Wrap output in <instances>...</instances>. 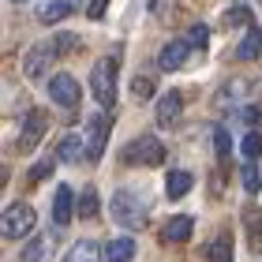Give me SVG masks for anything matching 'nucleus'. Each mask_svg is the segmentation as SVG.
<instances>
[{
	"instance_id": "f257e3e1",
	"label": "nucleus",
	"mask_w": 262,
	"mask_h": 262,
	"mask_svg": "<svg viewBox=\"0 0 262 262\" xmlns=\"http://www.w3.org/2000/svg\"><path fill=\"white\" fill-rule=\"evenodd\" d=\"M34 225H38V213H34L30 202H11L4 210V217H0V232L8 240H23V236L34 232Z\"/></svg>"
},
{
	"instance_id": "f03ea898",
	"label": "nucleus",
	"mask_w": 262,
	"mask_h": 262,
	"mask_svg": "<svg viewBox=\"0 0 262 262\" xmlns=\"http://www.w3.org/2000/svg\"><path fill=\"white\" fill-rule=\"evenodd\" d=\"M90 90H94V98H98L101 109H113V101H116V60H113V56H105V60L94 64Z\"/></svg>"
},
{
	"instance_id": "7ed1b4c3",
	"label": "nucleus",
	"mask_w": 262,
	"mask_h": 262,
	"mask_svg": "<svg viewBox=\"0 0 262 262\" xmlns=\"http://www.w3.org/2000/svg\"><path fill=\"white\" fill-rule=\"evenodd\" d=\"M120 161L124 165H161L165 161V146L158 139H150V135H139V139H131L127 146L120 150Z\"/></svg>"
},
{
	"instance_id": "20e7f679",
	"label": "nucleus",
	"mask_w": 262,
	"mask_h": 262,
	"mask_svg": "<svg viewBox=\"0 0 262 262\" xmlns=\"http://www.w3.org/2000/svg\"><path fill=\"white\" fill-rule=\"evenodd\" d=\"M113 217L124 229H142L146 225V206H142V199H135V191H116L113 195Z\"/></svg>"
},
{
	"instance_id": "39448f33",
	"label": "nucleus",
	"mask_w": 262,
	"mask_h": 262,
	"mask_svg": "<svg viewBox=\"0 0 262 262\" xmlns=\"http://www.w3.org/2000/svg\"><path fill=\"white\" fill-rule=\"evenodd\" d=\"M109 127H113V116H109V113L90 116V124H86V161H98L101 154H105V139H109Z\"/></svg>"
},
{
	"instance_id": "423d86ee",
	"label": "nucleus",
	"mask_w": 262,
	"mask_h": 262,
	"mask_svg": "<svg viewBox=\"0 0 262 262\" xmlns=\"http://www.w3.org/2000/svg\"><path fill=\"white\" fill-rule=\"evenodd\" d=\"M49 98H53L56 105H60V109H75L79 98H82V90H79L75 75H68V71L53 75V79H49Z\"/></svg>"
},
{
	"instance_id": "0eeeda50",
	"label": "nucleus",
	"mask_w": 262,
	"mask_h": 262,
	"mask_svg": "<svg viewBox=\"0 0 262 262\" xmlns=\"http://www.w3.org/2000/svg\"><path fill=\"white\" fill-rule=\"evenodd\" d=\"M53 56H56L53 45H30L27 56H23V71H27V79H30V82H34V79H41L45 71H49Z\"/></svg>"
},
{
	"instance_id": "6e6552de",
	"label": "nucleus",
	"mask_w": 262,
	"mask_h": 262,
	"mask_svg": "<svg viewBox=\"0 0 262 262\" xmlns=\"http://www.w3.org/2000/svg\"><path fill=\"white\" fill-rule=\"evenodd\" d=\"M45 127H49V116L41 109H30V116L23 120V131H19V150H34L45 135Z\"/></svg>"
},
{
	"instance_id": "1a4fd4ad",
	"label": "nucleus",
	"mask_w": 262,
	"mask_h": 262,
	"mask_svg": "<svg viewBox=\"0 0 262 262\" xmlns=\"http://www.w3.org/2000/svg\"><path fill=\"white\" fill-rule=\"evenodd\" d=\"M180 113H184V94L180 90L161 94V101H158V127L172 131L176 124H180Z\"/></svg>"
},
{
	"instance_id": "9d476101",
	"label": "nucleus",
	"mask_w": 262,
	"mask_h": 262,
	"mask_svg": "<svg viewBox=\"0 0 262 262\" xmlns=\"http://www.w3.org/2000/svg\"><path fill=\"white\" fill-rule=\"evenodd\" d=\"M187 56H191V41L176 38V41H169V45L161 49L158 64H161V71H180V68L187 64Z\"/></svg>"
},
{
	"instance_id": "9b49d317",
	"label": "nucleus",
	"mask_w": 262,
	"mask_h": 262,
	"mask_svg": "<svg viewBox=\"0 0 262 262\" xmlns=\"http://www.w3.org/2000/svg\"><path fill=\"white\" fill-rule=\"evenodd\" d=\"M71 217H75V195H71L68 184H60L53 195V221H56V229H64Z\"/></svg>"
},
{
	"instance_id": "f8f14e48",
	"label": "nucleus",
	"mask_w": 262,
	"mask_h": 262,
	"mask_svg": "<svg viewBox=\"0 0 262 262\" xmlns=\"http://www.w3.org/2000/svg\"><path fill=\"white\" fill-rule=\"evenodd\" d=\"M191 229H195V221L187 217V213H184V217H172V221H165L161 240H165V244H184L187 236H191Z\"/></svg>"
},
{
	"instance_id": "ddd939ff",
	"label": "nucleus",
	"mask_w": 262,
	"mask_h": 262,
	"mask_svg": "<svg viewBox=\"0 0 262 262\" xmlns=\"http://www.w3.org/2000/svg\"><path fill=\"white\" fill-rule=\"evenodd\" d=\"M60 262H101V247L94 240H75Z\"/></svg>"
},
{
	"instance_id": "4468645a",
	"label": "nucleus",
	"mask_w": 262,
	"mask_h": 262,
	"mask_svg": "<svg viewBox=\"0 0 262 262\" xmlns=\"http://www.w3.org/2000/svg\"><path fill=\"white\" fill-rule=\"evenodd\" d=\"M135 258V240L131 236H116L105 244V262H131Z\"/></svg>"
},
{
	"instance_id": "2eb2a0df",
	"label": "nucleus",
	"mask_w": 262,
	"mask_h": 262,
	"mask_svg": "<svg viewBox=\"0 0 262 262\" xmlns=\"http://www.w3.org/2000/svg\"><path fill=\"white\" fill-rule=\"evenodd\" d=\"M258 53H262V30L251 23L247 34H244V41H240V49H236V56H240V60H258Z\"/></svg>"
},
{
	"instance_id": "dca6fc26",
	"label": "nucleus",
	"mask_w": 262,
	"mask_h": 262,
	"mask_svg": "<svg viewBox=\"0 0 262 262\" xmlns=\"http://www.w3.org/2000/svg\"><path fill=\"white\" fill-rule=\"evenodd\" d=\"M244 225H247L251 251H262V210H258V206H247V210H244Z\"/></svg>"
},
{
	"instance_id": "f3484780",
	"label": "nucleus",
	"mask_w": 262,
	"mask_h": 262,
	"mask_svg": "<svg viewBox=\"0 0 262 262\" xmlns=\"http://www.w3.org/2000/svg\"><path fill=\"white\" fill-rule=\"evenodd\" d=\"M56 158H60V161H79V158H86V139L64 135L60 146H56Z\"/></svg>"
},
{
	"instance_id": "a211bd4d",
	"label": "nucleus",
	"mask_w": 262,
	"mask_h": 262,
	"mask_svg": "<svg viewBox=\"0 0 262 262\" xmlns=\"http://www.w3.org/2000/svg\"><path fill=\"white\" fill-rule=\"evenodd\" d=\"M206 262H232V236L221 232L213 244H206Z\"/></svg>"
},
{
	"instance_id": "6ab92c4d",
	"label": "nucleus",
	"mask_w": 262,
	"mask_h": 262,
	"mask_svg": "<svg viewBox=\"0 0 262 262\" xmlns=\"http://www.w3.org/2000/svg\"><path fill=\"white\" fill-rule=\"evenodd\" d=\"M68 15H71V0H49V4L38 8V19L41 23H60Z\"/></svg>"
},
{
	"instance_id": "aec40b11",
	"label": "nucleus",
	"mask_w": 262,
	"mask_h": 262,
	"mask_svg": "<svg viewBox=\"0 0 262 262\" xmlns=\"http://www.w3.org/2000/svg\"><path fill=\"white\" fill-rule=\"evenodd\" d=\"M191 172H184V169H176V172H169V180H165V191H169V199H180V195H187L191 191Z\"/></svg>"
},
{
	"instance_id": "412c9836",
	"label": "nucleus",
	"mask_w": 262,
	"mask_h": 262,
	"mask_svg": "<svg viewBox=\"0 0 262 262\" xmlns=\"http://www.w3.org/2000/svg\"><path fill=\"white\" fill-rule=\"evenodd\" d=\"M101 213V202H98V191L94 187H86L82 191V199H79V217H86V221H94Z\"/></svg>"
},
{
	"instance_id": "4be33fe9",
	"label": "nucleus",
	"mask_w": 262,
	"mask_h": 262,
	"mask_svg": "<svg viewBox=\"0 0 262 262\" xmlns=\"http://www.w3.org/2000/svg\"><path fill=\"white\" fill-rule=\"evenodd\" d=\"M154 90H158V82H154L150 75H135V79H131V94H135L139 101H146V98H154Z\"/></svg>"
},
{
	"instance_id": "5701e85b",
	"label": "nucleus",
	"mask_w": 262,
	"mask_h": 262,
	"mask_svg": "<svg viewBox=\"0 0 262 262\" xmlns=\"http://www.w3.org/2000/svg\"><path fill=\"white\" fill-rule=\"evenodd\" d=\"M240 150L247 154V158H262V131H247V135L240 139Z\"/></svg>"
},
{
	"instance_id": "b1692460",
	"label": "nucleus",
	"mask_w": 262,
	"mask_h": 262,
	"mask_svg": "<svg viewBox=\"0 0 262 262\" xmlns=\"http://www.w3.org/2000/svg\"><path fill=\"white\" fill-rule=\"evenodd\" d=\"M53 49H56V53H75V49H79V34H68V30L56 34V38H53Z\"/></svg>"
},
{
	"instance_id": "393cba45",
	"label": "nucleus",
	"mask_w": 262,
	"mask_h": 262,
	"mask_svg": "<svg viewBox=\"0 0 262 262\" xmlns=\"http://www.w3.org/2000/svg\"><path fill=\"white\" fill-rule=\"evenodd\" d=\"M240 23H244V27H251V11H247L244 4L240 8H229V15H225V27H240Z\"/></svg>"
},
{
	"instance_id": "a878e982",
	"label": "nucleus",
	"mask_w": 262,
	"mask_h": 262,
	"mask_svg": "<svg viewBox=\"0 0 262 262\" xmlns=\"http://www.w3.org/2000/svg\"><path fill=\"white\" fill-rule=\"evenodd\" d=\"M240 120H244L247 127L262 131V105H247V109H240Z\"/></svg>"
},
{
	"instance_id": "bb28decb",
	"label": "nucleus",
	"mask_w": 262,
	"mask_h": 262,
	"mask_svg": "<svg viewBox=\"0 0 262 262\" xmlns=\"http://www.w3.org/2000/svg\"><path fill=\"white\" fill-rule=\"evenodd\" d=\"M244 187H247V195H255L262 187V172L255 169V165H244Z\"/></svg>"
},
{
	"instance_id": "cd10ccee",
	"label": "nucleus",
	"mask_w": 262,
	"mask_h": 262,
	"mask_svg": "<svg viewBox=\"0 0 262 262\" xmlns=\"http://www.w3.org/2000/svg\"><path fill=\"white\" fill-rule=\"evenodd\" d=\"M213 146H217L221 161H229V150H232V142H229V131H225V127H217V131H213Z\"/></svg>"
},
{
	"instance_id": "c85d7f7f",
	"label": "nucleus",
	"mask_w": 262,
	"mask_h": 262,
	"mask_svg": "<svg viewBox=\"0 0 262 262\" xmlns=\"http://www.w3.org/2000/svg\"><path fill=\"white\" fill-rule=\"evenodd\" d=\"M191 45H195V49H206V45H210V27H202V23L191 27Z\"/></svg>"
},
{
	"instance_id": "c756f323",
	"label": "nucleus",
	"mask_w": 262,
	"mask_h": 262,
	"mask_svg": "<svg viewBox=\"0 0 262 262\" xmlns=\"http://www.w3.org/2000/svg\"><path fill=\"white\" fill-rule=\"evenodd\" d=\"M45 258V240H34L27 251H23V262H41Z\"/></svg>"
},
{
	"instance_id": "7c9ffc66",
	"label": "nucleus",
	"mask_w": 262,
	"mask_h": 262,
	"mask_svg": "<svg viewBox=\"0 0 262 262\" xmlns=\"http://www.w3.org/2000/svg\"><path fill=\"white\" fill-rule=\"evenodd\" d=\"M49 169H53V161H41V165H34V172L27 176V184H38V180H45V176H49Z\"/></svg>"
},
{
	"instance_id": "2f4dec72",
	"label": "nucleus",
	"mask_w": 262,
	"mask_h": 262,
	"mask_svg": "<svg viewBox=\"0 0 262 262\" xmlns=\"http://www.w3.org/2000/svg\"><path fill=\"white\" fill-rule=\"evenodd\" d=\"M105 8H109V0H90L86 15H90V19H105Z\"/></svg>"
},
{
	"instance_id": "473e14b6",
	"label": "nucleus",
	"mask_w": 262,
	"mask_h": 262,
	"mask_svg": "<svg viewBox=\"0 0 262 262\" xmlns=\"http://www.w3.org/2000/svg\"><path fill=\"white\" fill-rule=\"evenodd\" d=\"M15 4H27V0H15Z\"/></svg>"
}]
</instances>
